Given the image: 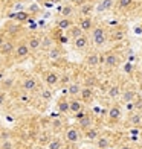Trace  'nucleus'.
I'll return each instance as SVG.
<instances>
[{"instance_id":"nucleus-1","label":"nucleus","mask_w":142,"mask_h":149,"mask_svg":"<svg viewBox=\"0 0 142 149\" xmlns=\"http://www.w3.org/2000/svg\"><path fill=\"white\" fill-rule=\"evenodd\" d=\"M92 40H93V43H95V46H103V44H105V41H107V32H105V29L104 28H101V26H96V28H93L92 31Z\"/></svg>"},{"instance_id":"nucleus-2","label":"nucleus","mask_w":142,"mask_h":149,"mask_svg":"<svg viewBox=\"0 0 142 149\" xmlns=\"http://www.w3.org/2000/svg\"><path fill=\"white\" fill-rule=\"evenodd\" d=\"M29 53H31V50H29L28 44H26V41H20L18 44H15V50H14L12 55H14V58L17 61H22L25 58H28Z\"/></svg>"},{"instance_id":"nucleus-3","label":"nucleus","mask_w":142,"mask_h":149,"mask_svg":"<svg viewBox=\"0 0 142 149\" xmlns=\"http://www.w3.org/2000/svg\"><path fill=\"white\" fill-rule=\"evenodd\" d=\"M38 88V82L34 76H28L22 81V90L25 93H34Z\"/></svg>"},{"instance_id":"nucleus-4","label":"nucleus","mask_w":142,"mask_h":149,"mask_svg":"<svg viewBox=\"0 0 142 149\" xmlns=\"http://www.w3.org/2000/svg\"><path fill=\"white\" fill-rule=\"evenodd\" d=\"M15 50V43L12 40H5L3 44L0 46V55L2 56H11Z\"/></svg>"},{"instance_id":"nucleus-5","label":"nucleus","mask_w":142,"mask_h":149,"mask_svg":"<svg viewBox=\"0 0 142 149\" xmlns=\"http://www.w3.org/2000/svg\"><path fill=\"white\" fill-rule=\"evenodd\" d=\"M64 137L69 143H78L81 140V132L78 128H67L64 132Z\"/></svg>"},{"instance_id":"nucleus-6","label":"nucleus","mask_w":142,"mask_h":149,"mask_svg":"<svg viewBox=\"0 0 142 149\" xmlns=\"http://www.w3.org/2000/svg\"><path fill=\"white\" fill-rule=\"evenodd\" d=\"M44 82L47 87H53L60 82V73L55 70H49L44 73Z\"/></svg>"},{"instance_id":"nucleus-7","label":"nucleus","mask_w":142,"mask_h":149,"mask_svg":"<svg viewBox=\"0 0 142 149\" xmlns=\"http://www.w3.org/2000/svg\"><path fill=\"white\" fill-rule=\"evenodd\" d=\"M26 44H28L31 52H37V50L41 49V37L31 35V37H28V40H26Z\"/></svg>"},{"instance_id":"nucleus-8","label":"nucleus","mask_w":142,"mask_h":149,"mask_svg":"<svg viewBox=\"0 0 142 149\" xmlns=\"http://www.w3.org/2000/svg\"><path fill=\"white\" fill-rule=\"evenodd\" d=\"M79 96H81V102L87 104V102H92V100H93L95 93H93L92 88H89V87H83L81 91H79Z\"/></svg>"},{"instance_id":"nucleus-9","label":"nucleus","mask_w":142,"mask_h":149,"mask_svg":"<svg viewBox=\"0 0 142 149\" xmlns=\"http://www.w3.org/2000/svg\"><path fill=\"white\" fill-rule=\"evenodd\" d=\"M79 111H84V104L79 99H70L69 100V113L77 114Z\"/></svg>"},{"instance_id":"nucleus-10","label":"nucleus","mask_w":142,"mask_h":149,"mask_svg":"<svg viewBox=\"0 0 142 149\" xmlns=\"http://www.w3.org/2000/svg\"><path fill=\"white\" fill-rule=\"evenodd\" d=\"M121 64V58L116 55V53H107L105 55V65L110 67V69H113V67H118Z\"/></svg>"},{"instance_id":"nucleus-11","label":"nucleus","mask_w":142,"mask_h":149,"mask_svg":"<svg viewBox=\"0 0 142 149\" xmlns=\"http://www.w3.org/2000/svg\"><path fill=\"white\" fill-rule=\"evenodd\" d=\"M87 46H89V38H87L84 33H83L81 37H78V38L73 40V47H75L77 50H84Z\"/></svg>"},{"instance_id":"nucleus-12","label":"nucleus","mask_w":142,"mask_h":149,"mask_svg":"<svg viewBox=\"0 0 142 149\" xmlns=\"http://www.w3.org/2000/svg\"><path fill=\"white\" fill-rule=\"evenodd\" d=\"M79 29L83 32H90L93 29V20L90 17H83L79 20Z\"/></svg>"},{"instance_id":"nucleus-13","label":"nucleus","mask_w":142,"mask_h":149,"mask_svg":"<svg viewBox=\"0 0 142 149\" xmlns=\"http://www.w3.org/2000/svg\"><path fill=\"white\" fill-rule=\"evenodd\" d=\"M57 26H58V29H70L72 26H73V20L72 18H61V20H58L57 22Z\"/></svg>"},{"instance_id":"nucleus-14","label":"nucleus","mask_w":142,"mask_h":149,"mask_svg":"<svg viewBox=\"0 0 142 149\" xmlns=\"http://www.w3.org/2000/svg\"><path fill=\"white\" fill-rule=\"evenodd\" d=\"M93 11V5L90 2H84L79 6V14H83L84 17H89V14Z\"/></svg>"},{"instance_id":"nucleus-15","label":"nucleus","mask_w":142,"mask_h":149,"mask_svg":"<svg viewBox=\"0 0 142 149\" xmlns=\"http://www.w3.org/2000/svg\"><path fill=\"white\" fill-rule=\"evenodd\" d=\"M84 135H86V139L89 140V141H95V140L99 137V131L95 130V128H89V130H86Z\"/></svg>"},{"instance_id":"nucleus-16","label":"nucleus","mask_w":142,"mask_h":149,"mask_svg":"<svg viewBox=\"0 0 142 149\" xmlns=\"http://www.w3.org/2000/svg\"><path fill=\"white\" fill-rule=\"evenodd\" d=\"M86 63H87V65H90V67H96L101 63V59L98 56V53H90V55L86 58Z\"/></svg>"},{"instance_id":"nucleus-17","label":"nucleus","mask_w":142,"mask_h":149,"mask_svg":"<svg viewBox=\"0 0 142 149\" xmlns=\"http://www.w3.org/2000/svg\"><path fill=\"white\" fill-rule=\"evenodd\" d=\"M109 117L110 120H118L121 117V108L119 105H113L110 110H109Z\"/></svg>"},{"instance_id":"nucleus-18","label":"nucleus","mask_w":142,"mask_h":149,"mask_svg":"<svg viewBox=\"0 0 142 149\" xmlns=\"http://www.w3.org/2000/svg\"><path fill=\"white\" fill-rule=\"evenodd\" d=\"M95 141H96V148L98 149H107V148L110 146V140L107 139V137H101V135H99V137L95 140Z\"/></svg>"},{"instance_id":"nucleus-19","label":"nucleus","mask_w":142,"mask_h":149,"mask_svg":"<svg viewBox=\"0 0 142 149\" xmlns=\"http://www.w3.org/2000/svg\"><path fill=\"white\" fill-rule=\"evenodd\" d=\"M81 91V85L73 82V84H69V87H67V93H69V96H78Z\"/></svg>"},{"instance_id":"nucleus-20","label":"nucleus","mask_w":142,"mask_h":149,"mask_svg":"<svg viewBox=\"0 0 142 149\" xmlns=\"http://www.w3.org/2000/svg\"><path fill=\"white\" fill-rule=\"evenodd\" d=\"M79 128H81L83 131H86V130H89V128H92V119L87 116V114H86L83 119H79Z\"/></svg>"},{"instance_id":"nucleus-21","label":"nucleus","mask_w":142,"mask_h":149,"mask_svg":"<svg viewBox=\"0 0 142 149\" xmlns=\"http://www.w3.org/2000/svg\"><path fill=\"white\" fill-rule=\"evenodd\" d=\"M60 14H61V17H63V18H70V17H72V14H73V6H70V5L63 6L61 11H60Z\"/></svg>"},{"instance_id":"nucleus-22","label":"nucleus","mask_w":142,"mask_h":149,"mask_svg":"<svg viewBox=\"0 0 142 149\" xmlns=\"http://www.w3.org/2000/svg\"><path fill=\"white\" fill-rule=\"evenodd\" d=\"M136 97H138V96H136V93H134L133 90H127V91L122 93V100H124L125 104H127V102H133Z\"/></svg>"},{"instance_id":"nucleus-23","label":"nucleus","mask_w":142,"mask_h":149,"mask_svg":"<svg viewBox=\"0 0 142 149\" xmlns=\"http://www.w3.org/2000/svg\"><path fill=\"white\" fill-rule=\"evenodd\" d=\"M57 107L60 113H69V100L67 99H60Z\"/></svg>"},{"instance_id":"nucleus-24","label":"nucleus","mask_w":142,"mask_h":149,"mask_svg":"<svg viewBox=\"0 0 142 149\" xmlns=\"http://www.w3.org/2000/svg\"><path fill=\"white\" fill-rule=\"evenodd\" d=\"M113 5H115L113 0H101L98 9H99V11H109V9L113 8Z\"/></svg>"},{"instance_id":"nucleus-25","label":"nucleus","mask_w":142,"mask_h":149,"mask_svg":"<svg viewBox=\"0 0 142 149\" xmlns=\"http://www.w3.org/2000/svg\"><path fill=\"white\" fill-rule=\"evenodd\" d=\"M47 149H63V141L60 139H52L47 143Z\"/></svg>"},{"instance_id":"nucleus-26","label":"nucleus","mask_w":142,"mask_h":149,"mask_svg":"<svg viewBox=\"0 0 142 149\" xmlns=\"http://www.w3.org/2000/svg\"><path fill=\"white\" fill-rule=\"evenodd\" d=\"M107 94H109V97H112V99H116L119 94H121V90H119V87L118 85H112L110 88H109V91H107Z\"/></svg>"},{"instance_id":"nucleus-27","label":"nucleus","mask_w":142,"mask_h":149,"mask_svg":"<svg viewBox=\"0 0 142 149\" xmlns=\"http://www.w3.org/2000/svg\"><path fill=\"white\" fill-rule=\"evenodd\" d=\"M12 18L17 20V22H26V20L29 18V14L25 11H20V12H15V14L12 15Z\"/></svg>"},{"instance_id":"nucleus-28","label":"nucleus","mask_w":142,"mask_h":149,"mask_svg":"<svg viewBox=\"0 0 142 149\" xmlns=\"http://www.w3.org/2000/svg\"><path fill=\"white\" fill-rule=\"evenodd\" d=\"M69 31H70V37H72L73 40H75V38H78V37H81V35L84 33L83 31L79 29V26H75V24H73V26H72V28H70Z\"/></svg>"},{"instance_id":"nucleus-29","label":"nucleus","mask_w":142,"mask_h":149,"mask_svg":"<svg viewBox=\"0 0 142 149\" xmlns=\"http://www.w3.org/2000/svg\"><path fill=\"white\" fill-rule=\"evenodd\" d=\"M61 56V50L58 49V47H51L49 49V58L51 59H58Z\"/></svg>"},{"instance_id":"nucleus-30","label":"nucleus","mask_w":142,"mask_h":149,"mask_svg":"<svg viewBox=\"0 0 142 149\" xmlns=\"http://www.w3.org/2000/svg\"><path fill=\"white\" fill-rule=\"evenodd\" d=\"M133 5V0H118V6L121 9H127Z\"/></svg>"},{"instance_id":"nucleus-31","label":"nucleus","mask_w":142,"mask_h":149,"mask_svg":"<svg viewBox=\"0 0 142 149\" xmlns=\"http://www.w3.org/2000/svg\"><path fill=\"white\" fill-rule=\"evenodd\" d=\"M40 94H41V99H43V100H51V99H52V91H51V88H43Z\"/></svg>"},{"instance_id":"nucleus-32","label":"nucleus","mask_w":142,"mask_h":149,"mask_svg":"<svg viewBox=\"0 0 142 149\" xmlns=\"http://www.w3.org/2000/svg\"><path fill=\"white\" fill-rule=\"evenodd\" d=\"M142 122V117L139 116V114H133V116L130 117V123L131 125H134V126H138L139 123Z\"/></svg>"},{"instance_id":"nucleus-33","label":"nucleus","mask_w":142,"mask_h":149,"mask_svg":"<svg viewBox=\"0 0 142 149\" xmlns=\"http://www.w3.org/2000/svg\"><path fill=\"white\" fill-rule=\"evenodd\" d=\"M0 149H14V141L11 140H5L2 145H0Z\"/></svg>"},{"instance_id":"nucleus-34","label":"nucleus","mask_w":142,"mask_h":149,"mask_svg":"<svg viewBox=\"0 0 142 149\" xmlns=\"http://www.w3.org/2000/svg\"><path fill=\"white\" fill-rule=\"evenodd\" d=\"M41 47H46V49H51V40L47 38V37L41 38Z\"/></svg>"},{"instance_id":"nucleus-35","label":"nucleus","mask_w":142,"mask_h":149,"mask_svg":"<svg viewBox=\"0 0 142 149\" xmlns=\"http://www.w3.org/2000/svg\"><path fill=\"white\" fill-rule=\"evenodd\" d=\"M6 102V93L5 91H0V107H3Z\"/></svg>"},{"instance_id":"nucleus-36","label":"nucleus","mask_w":142,"mask_h":149,"mask_svg":"<svg viewBox=\"0 0 142 149\" xmlns=\"http://www.w3.org/2000/svg\"><path fill=\"white\" fill-rule=\"evenodd\" d=\"M20 100H22V102H29V96H28V93L26 94H22V96H20Z\"/></svg>"},{"instance_id":"nucleus-37","label":"nucleus","mask_w":142,"mask_h":149,"mask_svg":"<svg viewBox=\"0 0 142 149\" xmlns=\"http://www.w3.org/2000/svg\"><path fill=\"white\" fill-rule=\"evenodd\" d=\"M124 38V32H116L115 33V40H122Z\"/></svg>"},{"instance_id":"nucleus-38","label":"nucleus","mask_w":142,"mask_h":149,"mask_svg":"<svg viewBox=\"0 0 142 149\" xmlns=\"http://www.w3.org/2000/svg\"><path fill=\"white\" fill-rule=\"evenodd\" d=\"M125 105H127V110H128V111H133V110H134V104H133V102H127Z\"/></svg>"},{"instance_id":"nucleus-39","label":"nucleus","mask_w":142,"mask_h":149,"mask_svg":"<svg viewBox=\"0 0 142 149\" xmlns=\"http://www.w3.org/2000/svg\"><path fill=\"white\" fill-rule=\"evenodd\" d=\"M84 116H86V113H84V111H79V113H77V114H75V117H77L78 120H79V119H83Z\"/></svg>"},{"instance_id":"nucleus-40","label":"nucleus","mask_w":142,"mask_h":149,"mask_svg":"<svg viewBox=\"0 0 142 149\" xmlns=\"http://www.w3.org/2000/svg\"><path fill=\"white\" fill-rule=\"evenodd\" d=\"M5 40H6V38H5V33H3V32H0V46L3 44V41H5Z\"/></svg>"},{"instance_id":"nucleus-41","label":"nucleus","mask_w":142,"mask_h":149,"mask_svg":"<svg viewBox=\"0 0 142 149\" xmlns=\"http://www.w3.org/2000/svg\"><path fill=\"white\" fill-rule=\"evenodd\" d=\"M2 67H3V56L0 55V69H2Z\"/></svg>"},{"instance_id":"nucleus-42","label":"nucleus","mask_w":142,"mask_h":149,"mask_svg":"<svg viewBox=\"0 0 142 149\" xmlns=\"http://www.w3.org/2000/svg\"><path fill=\"white\" fill-rule=\"evenodd\" d=\"M119 149H131V148H130V146H128V145H124V146H121Z\"/></svg>"},{"instance_id":"nucleus-43","label":"nucleus","mask_w":142,"mask_h":149,"mask_svg":"<svg viewBox=\"0 0 142 149\" xmlns=\"http://www.w3.org/2000/svg\"><path fill=\"white\" fill-rule=\"evenodd\" d=\"M20 2H28V0H20Z\"/></svg>"},{"instance_id":"nucleus-44","label":"nucleus","mask_w":142,"mask_h":149,"mask_svg":"<svg viewBox=\"0 0 142 149\" xmlns=\"http://www.w3.org/2000/svg\"><path fill=\"white\" fill-rule=\"evenodd\" d=\"M141 87H142V81H141Z\"/></svg>"}]
</instances>
